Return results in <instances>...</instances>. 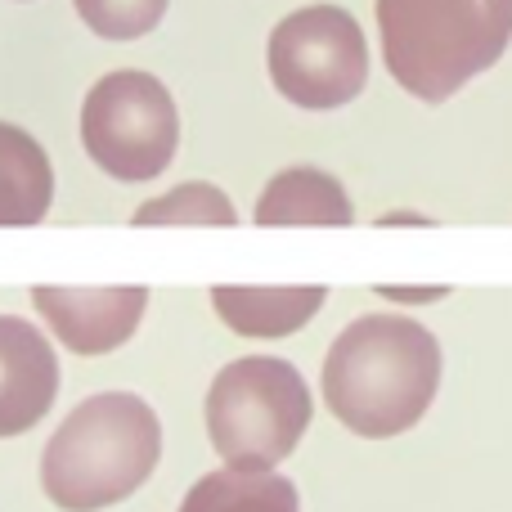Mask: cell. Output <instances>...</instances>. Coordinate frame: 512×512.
<instances>
[{
  "instance_id": "6da1fadb",
  "label": "cell",
  "mask_w": 512,
  "mask_h": 512,
  "mask_svg": "<svg viewBox=\"0 0 512 512\" xmlns=\"http://www.w3.org/2000/svg\"><path fill=\"white\" fill-rule=\"evenodd\" d=\"M441 342L409 315H360L333 337L319 369L324 405L346 432L391 441L423 423L441 391Z\"/></svg>"
},
{
  "instance_id": "7a4b0ae2",
  "label": "cell",
  "mask_w": 512,
  "mask_h": 512,
  "mask_svg": "<svg viewBox=\"0 0 512 512\" xmlns=\"http://www.w3.org/2000/svg\"><path fill=\"white\" fill-rule=\"evenodd\" d=\"M162 418L135 391L81 400L41 450V490L63 512H99L131 499L158 472Z\"/></svg>"
},
{
  "instance_id": "3957f363",
  "label": "cell",
  "mask_w": 512,
  "mask_h": 512,
  "mask_svg": "<svg viewBox=\"0 0 512 512\" xmlns=\"http://www.w3.org/2000/svg\"><path fill=\"white\" fill-rule=\"evenodd\" d=\"M382 63L405 95L445 104L512 41V0H378Z\"/></svg>"
},
{
  "instance_id": "277c9868",
  "label": "cell",
  "mask_w": 512,
  "mask_h": 512,
  "mask_svg": "<svg viewBox=\"0 0 512 512\" xmlns=\"http://www.w3.org/2000/svg\"><path fill=\"white\" fill-rule=\"evenodd\" d=\"M203 418L225 468H279L297 454L315 418V396L297 364L279 355H243L212 378Z\"/></svg>"
},
{
  "instance_id": "5b68a950",
  "label": "cell",
  "mask_w": 512,
  "mask_h": 512,
  "mask_svg": "<svg viewBox=\"0 0 512 512\" xmlns=\"http://www.w3.org/2000/svg\"><path fill=\"white\" fill-rule=\"evenodd\" d=\"M81 149L122 185L158 180L180 149V108L162 77L144 68L99 77L81 99Z\"/></svg>"
},
{
  "instance_id": "8992f818",
  "label": "cell",
  "mask_w": 512,
  "mask_h": 512,
  "mask_svg": "<svg viewBox=\"0 0 512 512\" xmlns=\"http://www.w3.org/2000/svg\"><path fill=\"white\" fill-rule=\"evenodd\" d=\"M270 86L306 113H333L369 86V41L342 5H306L283 14L265 41Z\"/></svg>"
},
{
  "instance_id": "52a82bcc",
  "label": "cell",
  "mask_w": 512,
  "mask_h": 512,
  "mask_svg": "<svg viewBox=\"0 0 512 512\" xmlns=\"http://www.w3.org/2000/svg\"><path fill=\"white\" fill-rule=\"evenodd\" d=\"M32 306L54 333V342L72 355H113L135 337L149 315V288L122 283V288H54L36 283Z\"/></svg>"
},
{
  "instance_id": "ba28073f",
  "label": "cell",
  "mask_w": 512,
  "mask_h": 512,
  "mask_svg": "<svg viewBox=\"0 0 512 512\" xmlns=\"http://www.w3.org/2000/svg\"><path fill=\"white\" fill-rule=\"evenodd\" d=\"M59 400L54 342L23 315H0V441L32 432Z\"/></svg>"
},
{
  "instance_id": "9c48e42d",
  "label": "cell",
  "mask_w": 512,
  "mask_h": 512,
  "mask_svg": "<svg viewBox=\"0 0 512 512\" xmlns=\"http://www.w3.org/2000/svg\"><path fill=\"white\" fill-rule=\"evenodd\" d=\"M252 221L265 230L315 225V230H346L355 221V203L346 185L324 167H283L270 176L252 207Z\"/></svg>"
},
{
  "instance_id": "30bf717a",
  "label": "cell",
  "mask_w": 512,
  "mask_h": 512,
  "mask_svg": "<svg viewBox=\"0 0 512 512\" xmlns=\"http://www.w3.org/2000/svg\"><path fill=\"white\" fill-rule=\"evenodd\" d=\"M324 301H328L324 283H292V288L216 283L212 288V310L221 315V324L239 337H256V342L292 337L297 328H306L324 310Z\"/></svg>"
},
{
  "instance_id": "8fae6325",
  "label": "cell",
  "mask_w": 512,
  "mask_h": 512,
  "mask_svg": "<svg viewBox=\"0 0 512 512\" xmlns=\"http://www.w3.org/2000/svg\"><path fill=\"white\" fill-rule=\"evenodd\" d=\"M54 167L32 131L0 122V230H27L50 216Z\"/></svg>"
},
{
  "instance_id": "7c38bea8",
  "label": "cell",
  "mask_w": 512,
  "mask_h": 512,
  "mask_svg": "<svg viewBox=\"0 0 512 512\" xmlns=\"http://www.w3.org/2000/svg\"><path fill=\"white\" fill-rule=\"evenodd\" d=\"M180 512H301V495L274 468H221L189 486Z\"/></svg>"
},
{
  "instance_id": "4fadbf2b",
  "label": "cell",
  "mask_w": 512,
  "mask_h": 512,
  "mask_svg": "<svg viewBox=\"0 0 512 512\" xmlns=\"http://www.w3.org/2000/svg\"><path fill=\"white\" fill-rule=\"evenodd\" d=\"M131 225H140V230H158V225H216V230H230V225H239V207L212 180H185L171 194H158L135 207Z\"/></svg>"
},
{
  "instance_id": "5bb4252c",
  "label": "cell",
  "mask_w": 512,
  "mask_h": 512,
  "mask_svg": "<svg viewBox=\"0 0 512 512\" xmlns=\"http://www.w3.org/2000/svg\"><path fill=\"white\" fill-rule=\"evenodd\" d=\"M171 0H72L77 18L99 41H140L167 18Z\"/></svg>"
},
{
  "instance_id": "9a60e30c",
  "label": "cell",
  "mask_w": 512,
  "mask_h": 512,
  "mask_svg": "<svg viewBox=\"0 0 512 512\" xmlns=\"http://www.w3.org/2000/svg\"><path fill=\"white\" fill-rule=\"evenodd\" d=\"M378 292L387 301H400V306H436V301L450 297V288H445V283H432V288H396V283H382Z\"/></svg>"
}]
</instances>
